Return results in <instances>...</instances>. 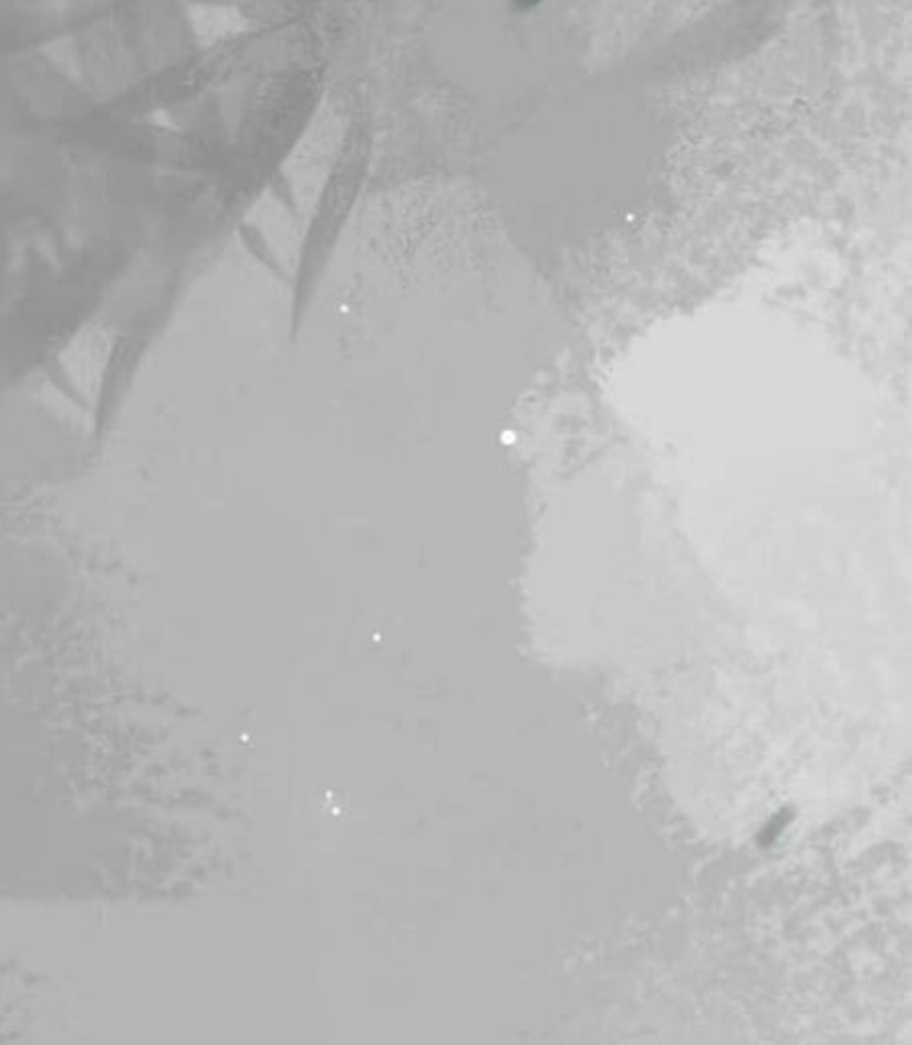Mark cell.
<instances>
[{
  "label": "cell",
  "instance_id": "1",
  "mask_svg": "<svg viewBox=\"0 0 912 1045\" xmlns=\"http://www.w3.org/2000/svg\"><path fill=\"white\" fill-rule=\"evenodd\" d=\"M539 2H541V0H512V7H515L517 11L525 13V11H531Z\"/></svg>",
  "mask_w": 912,
  "mask_h": 1045
}]
</instances>
